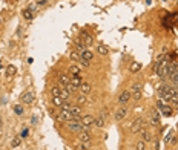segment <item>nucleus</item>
Here are the masks:
<instances>
[{
    "label": "nucleus",
    "instance_id": "1",
    "mask_svg": "<svg viewBox=\"0 0 178 150\" xmlns=\"http://www.w3.org/2000/svg\"><path fill=\"white\" fill-rule=\"evenodd\" d=\"M66 127L72 133H79V132L83 130V122H82V119H72V121H69L66 124Z\"/></svg>",
    "mask_w": 178,
    "mask_h": 150
},
{
    "label": "nucleus",
    "instance_id": "2",
    "mask_svg": "<svg viewBox=\"0 0 178 150\" xmlns=\"http://www.w3.org/2000/svg\"><path fill=\"white\" fill-rule=\"evenodd\" d=\"M131 98H132V92H131V90H123V92L118 95L117 101H118V104L126 106V104H128V103L131 101Z\"/></svg>",
    "mask_w": 178,
    "mask_h": 150
},
{
    "label": "nucleus",
    "instance_id": "3",
    "mask_svg": "<svg viewBox=\"0 0 178 150\" xmlns=\"http://www.w3.org/2000/svg\"><path fill=\"white\" fill-rule=\"evenodd\" d=\"M160 121H161V113H160L158 109H154L150 112V124H152V126H155V127H158Z\"/></svg>",
    "mask_w": 178,
    "mask_h": 150
},
{
    "label": "nucleus",
    "instance_id": "4",
    "mask_svg": "<svg viewBox=\"0 0 178 150\" xmlns=\"http://www.w3.org/2000/svg\"><path fill=\"white\" fill-rule=\"evenodd\" d=\"M143 126H144V119H143V118H137V119H134V122L131 124V132H132V133H138V132L143 129Z\"/></svg>",
    "mask_w": 178,
    "mask_h": 150
},
{
    "label": "nucleus",
    "instance_id": "5",
    "mask_svg": "<svg viewBox=\"0 0 178 150\" xmlns=\"http://www.w3.org/2000/svg\"><path fill=\"white\" fill-rule=\"evenodd\" d=\"M20 101H22V104H32L34 103V93L32 92H23L22 93V96H20Z\"/></svg>",
    "mask_w": 178,
    "mask_h": 150
},
{
    "label": "nucleus",
    "instance_id": "6",
    "mask_svg": "<svg viewBox=\"0 0 178 150\" xmlns=\"http://www.w3.org/2000/svg\"><path fill=\"white\" fill-rule=\"evenodd\" d=\"M57 119H59L60 122H69V121H72L74 118H72L71 112H66V110H60V112L57 113Z\"/></svg>",
    "mask_w": 178,
    "mask_h": 150
},
{
    "label": "nucleus",
    "instance_id": "7",
    "mask_svg": "<svg viewBox=\"0 0 178 150\" xmlns=\"http://www.w3.org/2000/svg\"><path fill=\"white\" fill-rule=\"evenodd\" d=\"M158 110H160V113H163L164 116H170L172 115V107L170 106H166L163 101H161V99H160V101H158Z\"/></svg>",
    "mask_w": 178,
    "mask_h": 150
},
{
    "label": "nucleus",
    "instance_id": "8",
    "mask_svg": "<svg viewBox=\"0 0 178 150\" xmlns=\"http://www.w3.org/2000/svg\"><path fill=\"white\" fill-rule=\"evenodd\" d=\"M128 107H126V106H123V107H120L115 113H114V119L115 121H121V119H124L126 118V115H128Z\"/></svg>",
    "mask_w": 178,
    "mask_h": 150
},
{
    "label": "nucleus",
    "instance_id": "9",
    "mask_svg": "<svg viewBox=\"0 0 178 150\" xmlns=\"http://www.w3.org/2000/svg\"><path fill=\"white\" fill-rule=\"evenodd\" d=\"M92 58H94V52L91 51L89 47H86L85 51L82 52V60H80V61H86V63H89Z\"/></svg>",
    "mask_w": 178,
    "mask_h": 150
},
{
    "label": "nucleus",
    "instance_id": "10",
    "mask_svg": "<svg viewBox=\"0 0 178 150\" xmlns=\"http://www.w3.org/2000/svg\"><path fill=\"white\" fill-rule=\"evenodd\" d=\"M79 141L80 142H91V132H86V130L79 132Z\"/></svg>",
    "mask_w": 178,
    "mask_h": 150
},
{
    "label": "nucleus",
    "instance_id": "11",
    "mask_svg": "<svg viewBox=\"0 0 178 150\" xmlns=\"http://www.w3.org/2000/svg\"><path fill=\"white\" fill-rule=\"evenodd\" d=\"M69 112H71V115H72L74 119H82L80 118V115H82V107L80 106H72Z\"/></svg>",
    "mask_w": 178,
    "mask_h": 150
},
{
    "label": "nucleus",
    "instance_id": "12",
    "mask_svg": "<svg viewBox=\"0 0 178 150\" xmlns=\"http://www.w3.org/2000/svg\"><path fill=\"white\" fill-rule=\"evenodd\" d=\"M82 122H83V126H88V127H91V126H94L95 118H94L92 115H85V116H82Z\"/></svg>",
    "mask_w": 178,
    "mask_h": 150
},
{
    "label": "nucleus",
    "instance_id": "13",
    "mask_svg": "<svg viewBox=\"0 0 178 150\" xmlns=\"http://www.w3.org/2000/svg\"><path fill=\"white\" fill-rule=\"evenodd\" d=\"M138 133L141 135V141H144V142H150L152 139H154V136H152V133H149L146 129H141Z\"/></svg>",
    "mask_w": 178,
    "mask_h": 150
},
{
    "label": "nucleus",
    "instance_id": "14",
    "mask_svg": "<svg viewBox=\"0 0 178 150\" xmlns=\"http://www.w3.org/2000/svg\"><path fill=\"white\" fill-rule=\"evenodd\" d=\"M59 83H60L62 87H66L68 84H71V78L68 77V75H65V73H60L59 75Z\"/></svg>",
    "mask_w": 178,
    "mask_h": 150
},
{
    "label": "nucleus",
    "instance_id": "15",
    "mask_svg": "<svg viewBox=\"0 0 178 150\" xmlns=\"http://www.w3.org/2000/svg\"><path fill=\"white\" fill-rule=\"evenodd\" d=\"M82 41L85 43V46H86V47H91V44H92L94 38H92L89 34H86V32L83 31V32H82Z\"/></svg>",
    "mask_w": 178,
    "mask_h": 150
},
{
    "label": "nucleus",
    "instance_id": "16",
    "mask_svg": "<svg viewBox=\"0 0 178 150\" xmlns=\"http://www.w3.org/2000/svg\"><path fill=\"white\" fill-rule=\"evenodd\" d=\"M79 90H80L83 95H89L91 90H92V86H91L89 83H85V81H83V83L80 84V89H79Z\"/></svg>",
    "mask_w": 178,
    "mask_h": 150
},
{
    "label": "nucleus",
    "instance_id": "17",
    "mask_svg": "<svg viewBox=\"0 0 178 150\" xmlns=\"http://www.w3.org/2000/svg\"><path fill=\"white\" fill-rule=\"evenodd\" d=\"M82 77L80 75H72V78H71V84H74L75 87H79L80 89V84H82Z\"/></svg>",
    "mask_w": 178,
    "mask_h": 150
},
{
    "label": "nucleus",
    "instance_id": "18",
    "mask_svg": "<svg viewBox=\"0 0 178 150\" xmlns=\"http://www.w3.org/2000/svg\"><path fill=\"white\" fill-rule=\"evenodd\" d=\"M69 58H71L72 61H80V60H82V54H80L79 51H71Z\"/></svg>",
    "mask_w": 178,
    "mask_h": 150
},
{
    "label": "nucleus",
    "instance_id": "19",
    "mask_svg": "<svg viewBox=\"0 0 178 150\" xmlns=\"http://www.w3.org/2000/svg\"><path fill=\"white\" fill-rule=\"evenodd\" d=\"M97 51H98L100 55H108V54H109V49H108L105 44H98V46H97Z\"/></svg>",
    "mask_w": 178,
    "mask_h": 150
},
{
    "label": "nucleus",
    "instance_id": "20",
    "mask_svg": "<svg viewBox=\"0 0 178 150\" xmlns=\"http://www.w3.org/2000/svg\"><path fill=\"white\" fill-rule=\"evenodd\" d=\"M63 103H65V99H63L62 96H52V104H54V106L62 107V106H63Z\"/></svg>",
    "mask_w": 178,
    "mask_h": 150
},
{
    "label": "nucleus",
    "instance_id": "21",
    "mask_svg": "<svg viewBox=\"0 0 178 150\" xmlns=\"http://www.w3.org/2000/svg\"><path fill=\"white\" fill-rule=\"evenodd\" d=\"M132 92H134V96H135V98H140V92H141V84L135 83V84L132 86Z\"/></svg>",
    "mask_w": 178,
    "mask_h": 150
},
{
    "label": "nucleus",
    "instance_id": "22",
    "mask_svg": "<svg viewBox=\"0 0 178 150\" xmlns=\"http://www.w3.org/2000/svg\"><path fill=\"white\" fill-rule=\"evenodd\" d=\"M105 122H106V119L103 118V116H98V118H95V122H94V126H97V127H105Z\"/></svg>",
    "mask_w": 178,
    "mask_h": 150
},
{
    "label": "nucleus",
    "instance_id": "23",
    "mask_svg": "<svg viewBox=\"0 0 178 150\" xmlns=\"http://www.w3.org/2000/svg\"><path fill=\"white\" fill-rule=\"evenodd\" d=\"M77 103H79V106H83V104H86V103H89V101H88V98H86V95L80 93V95L77 96Z\"/></svg>",
    "mask_w": 178,
    "mask_h": 150
},
{
    "label": "nucleus",
    "instance_id": "24",
    "mask_svg": "<svg viewBox=\"0 0 178 150\" xmlns=\"http://www.w3.org/2000/svg\"><path fill=\"white\" fill-rule=\"evenodd\" d=\"M14 112H15V115L22 116L23 115V104H15L14 106Z\"/></svg>",
    "mask_w": 178,
    "mask_h": 150
},
{
    "label": "nucleus",
    "instance_id": "25",
    "mask_svg": "<svg viewBox=\"0 0 178 150\" xmlns=\"http://www.w3.org/2000/svg\"><path fill=\"white\" fill-rule=\"evenodd\" d=\"M69 95H71V92H69V90H68L66 87H62V93H60V96H62V98L65 99V101H66V99L69 98Z\"/></svg>",
    "mask_w": 178,
    "mask_h": 150
},
{
    "label": "nucleus",
    "instance_id": "26",
    "mask_svg": "<svg viewBox=\"0 0 178 150\" xmlns=\"http://www.w3.org/2000/svg\"><path fill=\"white\" fill-rule=\"evenodd\" d=\"M69 72H71L72 75H79V73H80V67L75 66V64H72V66L69 67Z\"/></svg>",
    "mask_w": 178,
    "mask_h": 150
},
{
    "label": "nucleus",
    "instance_id": "27",
    "mask_svg": "<svg viewBox=\"0 0 178 150\" xmlns=\"http://www.w3.org/2000/svg\"><path fill=\"white\" fill-rule=\"evenodd\" d=\"M79 148L80 150H91V142H80Z\"/></svg>",
    "mask_w": 178,
    "mask_h": 150
},
{
    "label": "nucleus",
    "instance_id": "28",
    "mask_svg": "<svg viewBox=\"0 0 178 150\" xmlns=\"http://www.w3.org/2000/svg\"><path fill=\"white\" fill-rule=\"evenodd\" d=\"M51 93H52V96H60L62 87H52V89H51Z\"/></svg>",
    "mask_w": 178,
    "mask_h": 150
},
{
    "label": "nucleus",
    "instance_id": "29",
    "mask_svg": "<svg viewBox=\"0 0 178 150\" xmlns=\"http://www.w3.org/2000/svg\"><path fill=\"white\" fill-rule=\"evenodd\" d=\"M6 73L9 75V77H11V75H14V73H15V66H12V64H9V66L6 67Z\"/></svg>",
    "mask_w": 178,
    "mask_h": 150
},
{
    "label": "nucleus",
    "instance_id": "30",
    "mask_svg": "<svg viewBox=\"0 0 178 150\" xmlns=\"http://www.w3.org/2000/svg\"><path fill=\"white\" fill-rule=\"evenodd\" d=\"M23 17L25 18H32V11L31 9H23Z\"/></svg>",
    "mask_w": 178,
    "mask_h": 150
},
{
    "label": "nucleus",
    "instance_id": "31",
    "mask_svg": "<svg viewBox=\"0 0 178 150\" xmlns=\"http://www.w3.org/2000/svg\"><path fill=\"white\" fill-rule=\"evenodd\" d=\"M140 69H141V64H140V63H132V64H131V70H132V72H137V70H140Z\"/></svg>",
    "mask_w": 178,
    "mask_h": 150
},
{
    "label": "nucleus",
    "instance_id": "32",
    "mask_svg": "<svg viewBox=\"0 0 178 150\" xmlns=\"http://www.w3.org/2000/svg\"><path fill=\"white\" fill-rule=\"evenodd\" d=\"M71 107H72V106H71L68 101H65V103H63V106L60 107V110H66V112H69V110H71Z\"/></svg>",
    "mask_w": 178,
    "mask_h": 150
},
{
    "label": "nucleus",
    "instance_id": "33",
    "mask_svg": "<svg viewBox=\"0 0 178 150\" xmlns=\"http://www.w3.org/2000/svg\"><path fill=\"white\" fill-rule=\"evenodd\" d=\"M66 89H68L71 93H74V92H77V90H79V87H75L74 84H68V86H66Z\"/></svg>",
    "mask_w": 178,
    "mask_h": 150
},
{
    "label": "nucleus",
    "instance_id": "34",
    "mask_svg": "<svg viewBox=\"0 0 178 150\" xmlns=\"http://www.w3.org/2000/svg\"><path fill=\"white\" fill-rule=\"evenodd\" d=\"M137 150H146L144 148V141H138L137 142Z\"/></svg>",
    "mask_w": 178,
    "mask_h": 150
},
{
    "label": "nucleus",
    "instance_id": "35",
    "mask_svg": "<svg viewBox=\"0 0 178 150\" xmlns=\"http://www.w3.org/2000/svg\"><path fill=\"white\" fill-rule=\"evenodd\" d=\"M18 144H20V138H14V139L11 141V145H12V147H17Z\"/></svg>",
    "mask_w": 178,
    "mask_h": 150
},
{
    "label": "nucleus",
    "instance_id": "36",
    "mask_svg": "<svg viewBox=\"0 0 178 150\" xmlns=\"http://www.w3.org/2000/svg\"><path fill=\"white\" fill-rule=\"evenodd\" d=\"M172 135H173V132H172V130H170V132H169V133H167V136H166V138H164V142H169V141H170V138H172Z\"/></svg>",
    "mask_w": 178,
    "mask_h": 150
},
{
    "label": "nucleus",
    "instance_id": "37",
    "mask_svg": "<svg viewBox=\"0 0 178 150\" xmlns=\"http://www.w3.org/2000/svg\"><path fill=\"white\" fill-rule=\"evenodd\" d=\"M28 133H29V130H26V129H25V130L22 132V138H25V136H26Z\"/></svg>",
    "mask_w": 178,
    "mask_h": 150
},
{
    "label": "nucleus",
    "instance_id": "38",
    "mask_svg": "<svg viewBox=\"0 0 178 150\" xmlns=\"http://www.w3.org/2000/svg\"><path fill=\"white\" fill-rule=\"evenodd\" d=\"M46 2H48V0H39V2H37V5L40 6V5H45Z\"/></svg>",
    "mask_w": 178,
    "mask_h": 150
},
{
    "label": "nucleus",
    "instance_id": "39",
    "mask_svg": "<svg viewBox=\"0 0 178 150\" xmlns=\"http://www.w3.org/2000/svg\"><path fill=\"white\" fill-rule=\"evenodd\" d=\"M154 145H155V148H157V150L160 148V144H158V141H155V144H154Z\"/></svg>",
    "mask_w": 178,
    "mask_h": 150
}]
</instances>
